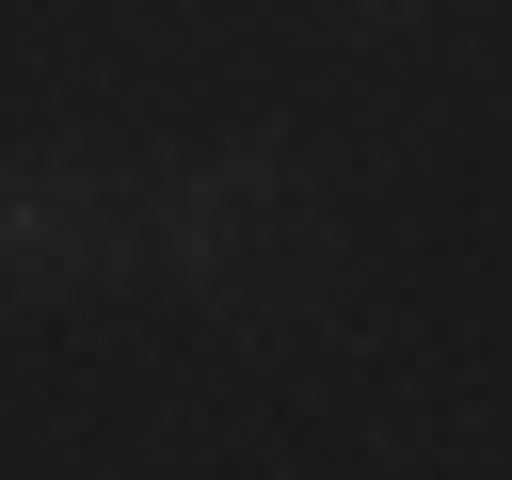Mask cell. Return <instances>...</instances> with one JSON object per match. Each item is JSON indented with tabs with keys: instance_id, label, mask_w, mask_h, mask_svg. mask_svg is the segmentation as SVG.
<instances>
[{
	"instance_id": "6da1fadb",
	"label": "cell",
	"mask_w": 512,
	"mask_h": 480,
	"mask_svg": "<svg viewBox=\"0 0 512 480\" xmlns=\"http://www.w3.org/2000/svg\"><path fill=\"white\" fill-rule=\"evenodd\" d=\"M160 256H176L192 288H224V304H288L304 256H320V208H304L288 160H192V176L160 192Z\"/></svg>"
},
{
	"instance_id": "7a4b0ae2",
	"label": "cell",
	"mask_w": 512,
	"mask_h": 480,
	"mask_svg": "<svg viewBox=\"0 0 512 480\" xmlns=\"http://www.w3.org/2000/svg\"><path fill=\"white\" fill-rule=\"evenodd\" d=\"M128 240H144V208H128V192H96L80 160H32V176H0V272H16V288L112 272Z\"/></svg>"
}]
</instances>
